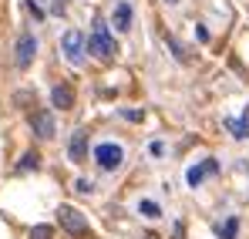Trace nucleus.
Returning a JSON list of instances; mask_svg holds the SVG:
<instances>
[{
  "label": "nucleus",
  "mask_w": 249,
  "mask_h": 239,
  "mask_svg": "<svg viewBox=\"0 0 249 239\" xmlns=\"http://www.w3.org/2000/svg\"><path fill=\"white\" fill-rule=\"evenodd\" d=\"M88 54H94V57H101V61L115 57V40H111V34H108L105 24H94V31L88 34Z\"/></svg>",
  "instance_id": "f257e3e1"
},
{
  "label": "nucleus",
  "mask_w": 249,
  "mask_h": 239,
  "mask_svg": "<svg viewBox=\"0 0 249 239\" xmlns=\"http://www.w3.org/2000/svg\"><path fill=\"white\" fill-rule=\"evenodd\" d=\"M57 222H61V229L71 233V236H84V233H88V219H84L74 205H61V209H57Z\"/></svg>",
  "instance_id": "f03ea898"
},
{
  "label": "nucleus",
  "mask_w": 249,
  "mask_h": 239,
  "mask_svg": "<svg viewBox=\"0 0 249 239\" xmlns=\"http://www.w3.org/2000/svg\"><path fill=\"white\" fill-rule=\"evenodd\" d=\"M61 47H64V54H68L71 64H81L84 54H88V37H84L81 31H68L64 40H61Z\"/></svg>",
  "instance_id": "7ed1b4c3"
},
{
  "label": "nucleus",
  "mask_w": 249,
  "mask_h": 239,
  "mask_svg": "<svg viewBox=\"0 0 249 239\" xmlns=\"http://www.w3.org/2000/svg\"><path fill=\"white\" fill-rule=\"evenodd\" d=\"M122 159H124V152L115 145V142H101V145L94 148V162H98L105 172H115V168L122 165Z\"/></svg>",
  "instance_id": "20e7f679"
},
{
  "label": "nucleus",
  "mask_w": 249,
  "mask_h": 239,
  "mask_svg": "<svg viewBox=\"0 0 249 239\" xmlns=\"http://www.w3.org/2000/svg\"><path fill=\"white\" fill-rule=\"evenodd\" d=\"M34 54H37V40H34V34H20V37H17V47H14V64L24 71V68H31Z\"/></svg>",
  "instance_id": "39448f33"
},
{
  "label": "nucleus",
  "mask_w": 249,
  "mask_h": 239,
  "mask_svg": "<svg viewBox=\"0 0 249 239\" xmlns=\"http://www.w3.org/2000/svg\"><path fill=\"white\" fill-rule=\"evenodd\" d=\"M215 172H219V162L206 159L202 165H192V168L185 172V182H189L192 189H199V185H202V179H206V175H215Z\"/></svg>",
  "instance_id": "423d86ee"
},
{
  "label": "nucleus",
  "mask_w": 249,
  "mask_h": 239,
  "mask_svg": "<svg viewBox=\"0 0 249 239\" xmlns=\"http://www.w3.org/2000/svg\"><path fill=\"white\" fill-rule=\"evenodd\" d=\"M31 128L41 138H54V118H51V111H31Z\"/></svg>",
  "instance_id": "0eeeda50"
},
{
  "label": "nucleus",
  "mask_w": 249,
  "mask_h": 239,
  "mask_svg": "<svg viewBox=\"0 0 249 239\" xmlns=\"http://www.w3.org/2000/svg\"><path fill=\"white\" fill-rule=\"evenodd\" d=\"M68 155L74 162H81L84 155H88V131L84 128H78L74 135H71V142H68Z\"/></svg>",
  "instance_id": "6e6552de"
},
{
  "label": "nucleus",
  "mask_w": 249,
  "mask_h": 239,
  "mask_svg": "<svg viewBox=\"0 0 249 239\" xmlns=\"http://www.w3.org/2000/svg\"><path fill=\"white\" fill-rule=\"evenodd\" d=\"M51 101H54V108L68 111V108H74V91H71L68 84H57V88L51 91Z\"/></svg>",
  "instance_id": "1a4fd4ad"
},
{
  "label": "nucleus",
  "mask_w": 249,
  "mask_h": 239,
  "mask_svg": "<svg viewBox=\"0 0 249 239\" xmlns=\"http://www.w3.org/2000/svg\"><path fill=\"white\" fill-rule=\"evenodd\" d=\"M128 27H131V7L122 0L115 7V31H128Z\"/></svg>",
  "instance_id": "9d476101"
},
{
  "label": "nucleus",
  "mask_w": 249,
  "mask_h": 239,
  "mask_svg": "<svg viewBox=\"0 0 249 239\" xmlns=\"http://www.w3.org/2000/svg\"><path fill=\"white\" fill-rule=\"evenodd\" d=\"M226 128L232 131V138H249V115L246 118H226Z\"/></svg>",
  "instance_id": "9b49d317"
},
{
  "label": "nucleus",
  "mask_w": 249,
  "mask_h": 239,
  "mask_svg": "<svg viewBox=\"0 0 249 239\" xmlns=\"http://www.w3.org/2000/svg\"><path fill=\"white\" fill-rule=\"evenodd\" d=\"M41 168V155L37 152H24V159H20V165H17V172L24 175V172H37Z\"/></svg>",
  "instance_id": "f8f14e48"
},
{
  "label": "nucleus",
  "mask_w": 249,
  "mask_h": 239,
  "mask_svg": "<svg viewBox=\"0 0 249 239\" xmlns=\"http://www.w3.org/2000/svg\"><path fill=\"white\" fill-rule=\"evenodd\" d=\"M236 233H239V219H236V216H229V219L219 226V236H222V239H236Z\"/></svg>",
  "instance_id": "ddd939ff"
},
{
  "label": "nucleus",
  "mask_w": 249,
  "mask_h": 239,
  "mask_svg": "<svg viewBox=\"0 0 249 239\" xmlns=\"http://www.w3.org/2000/svg\"><path fill=\"white\" fill-rule=\"evenodd\" d=\"M165 44H168V51L175 54V61H182V64H189V51H185V47H182L178 40H175V37H168V34H165Z\"/></svg>",
  "instance_id": "4468645a"
},
{
  "label": "nucleus",
  "mask_w": 249,
  "mask_h": 239,
  "mask_svg": "<svg viewBox=\"0 0 249 239\" xmlns=\"http://www.w3.org/2000/svg\"><path fill=\"white\" fill-rule=\"evenodd\" d=\"M138 212H142V216H148V219L162 216V209H159V205H155L152 199H142V202H138Z\"/></svg>",
  "instance_id": "2eb2a0df"
},
{
  "label": "nucleus",
  "mask_w": 249,
  "mask_h": 239,
  "mask_svg": "<svg viewBox=\"0 0 249 239\" xmlns=\"http://www.w3.org/2000/svg\"><path fill=\"white\" fill-rule=\"evenodd\" d=\"M31 239H54V229L51 226H34L31 229Z\"/></svg>",
  "instance_id": "dca6fc26"
},
{
  "label": "nucleus",
  "mask_w": 249,
  "mask_h": 239,
  "mask_svg": "<svg viewBox=\"0 0 249 239\" xmlns=\"http://www.w3.org/2000/svg\"><path fill=\"white\" fill-rule=\"evenodd\" d=\"M27 14H31L34 20H44V10H41V3H37V0H27Z\"/></svg>",
  "instance_id": "f3484780"
},
{
  "label": "nucleus",
  "mask_w": 249,
  "mask_h": 239,
  "mask_svg": "<svg viewBox=\"0 0 249 239\" xmlns=\"http://www.w3.org/2000/svg\"><path fill=\"white\" fill-rule=\"evenodd\" d=\"M74 189L88 196V192H94V182H91V179H78V182H74Z\"/></svg>",
  "instance_id": "a211bd4d"
},
{
  "label": "nucleus",
  "mask_w": 249,
  "mask_h": 239,
  "mask_svg": "<svg viewBox=\"0 0 249 239\" xmlns=\"http://www.w3.org/2000/svg\"><path fill=\"white\" fill-rule=\"evenodd\" d=\"M14 101H17V105H34V108H37V101H34L27 91H17V94H14Z\"/></svg>",
  "instance_id": "6ab92c4d"
},
{
  "label": "nucleus",
  "mask_w": 249,
  "mask_h": 239,
  "mask_svg": "<svg viewBox=\"0 0 249 239\" xmlns=\"http://www.w3.org/2000/svg\"><path fill=\"white\" fill-rule=\"evenodd\" d=\"M64 10H68V0H51V14H57V17H61Z\"/></svg>",
  "instance_id": "aec40b11"
},
{
  "label": "nucleus",
  "mask_w": 249,
  "mask_h": 239,
  "mask_svg": "<svg viewBox=\"0 0 249 239\" xmlns=\"http://www.w3.org/2000/svg\"><path fill=\"white\" fill-rule=\"evenodd\" d=\"M122 118H128V121H142L145 115H142V111H135V108H124V111H122Z\"/></svg>",
  "instance_id": "412c9836"
},
{
  "label": "nucleus",
  "mask_w": 249,
  "mask_h": 239,
  "mask_svg": "<svg viewBox=\"0 0 249 239\" xmlns=\"http://www.w3.org/2000/svg\"><path fill=\"white\" fill-rule=\"evenodd\" d=\"M172 239H185V226H182V222H175V229H172Z\"/></svg>",
  "instance_id": "4be33fe9"
},
{
  "label": "nucleus",
  "mask_w": 249,
  "mask_h": 239,
  "mask_svg": "<svg viewBox=\"0 0 249 239\" xmlns=\"http://www.w3.org/2000/svg\"><path fill=\"white\" fill-rule=\"evenodd\" d=\"M145 239H159V236H155V233H148V236H145Z\"/></svg>",
  "instance_id": "5701e85b"
},
{
  "label": "nucleus",
  "mask_w": 249,
  "mask_h": 239,
  "mask_svg": "<svg viewBox=\"0 0 249 239\" xmlns=\"http://www.w3.org/2000/svg\"><path fill=\"white\" fill-rule=\"evenodd\" d=\"M165 3H178V0H165Z\"/></svg>",
  "instance_id": "b1692460"
}]
</instances>
